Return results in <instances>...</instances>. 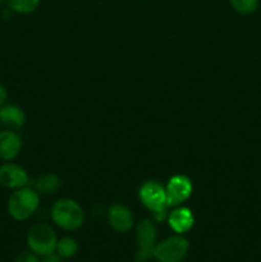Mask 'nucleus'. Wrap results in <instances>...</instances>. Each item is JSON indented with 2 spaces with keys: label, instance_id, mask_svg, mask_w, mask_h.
<instances>
[{
  "label": "nucleus",
  "instance_id": "1",
  "mask_svg": "<svg viewBox=\"0 0 261 262\" xmlns=\"http://www.w3.org/2000/svg\"><path fill=\"white\" fill-rule=\"evenodd\" d=\"M38 204H40V197L37 192L23 187L13 191L8 199L7 209L12 219L17 222H25L35 214Z\"/></svg>",
  "mask_w": 261,
  "mask_h": 262
},
{
  "label": "nucleus",
  "instance_id": "2",
  "mask_svg": "<svg viewBox=\"0 0 261 262\" xmlns=\"http://www.w3.org/2000/svg\"><path fill=\"white\" fill-rule=\"evenodd\" d=\"M51 219L58 227L73 232L82 227L84 214L82 207L74 200L61 199L51 207Z\"/></svg>",
  "mask_w": 261,
  "mask_h": 262
},
{
  "label": "nucleus",
  "instance_id": "3",
  "mask_svg": "<svg viewBox=\"0 0 261 262\" xmlns=\"http://www.w3.org/2000/svg\"><path fill=\"white\" fill-rule=\"evenodd\" d=\"M140 200L143 206L147 207L154 215L156 222H163L166 217V192L161 184L158 182L148 181L141 186Z\"/></svg>",
  "mask_w": 261,
  "mask_h": 262
},
{
  "label": "nucleus",
  "instance_id": "4",
  "mask_svg": "<svg viewBox=\"0 0 261 262\" xmlns=\"http://www.w3.org/2000/svg\"><path fill=\"white\" fill-rule=\"evenodd\" d=\"M56 238L55 232L51 227L46 224H36L28 230L27 233V245L31 252L37 256L53 255L55 252Z\"/></svg>",
  "mask_w": 261,
  "mask_h": 262
},
{
  "label": "nucleus",
  "instance_id": "5",
  "mask_svg": "<svg viewBox=\"0 0 261 262\" xmlns=\"http://www.w3.org/2000/svg\"><path fill=\"white\" fill-rule=\"evenodd\" d=\"M189 251V242L183 235H171L155 246L154 257L158 262H182Z\"/></svg>",
  "mask_w": 261,
  "mask_h": 262
},
{
  "label": "nucleus",
  "instance_id": "6",
  "mask_svg": "<svg viewBox=\"0 0 261 262\" xmlns=\"http://www.w3.org/2000/svg\"><path fill=\"white\" fill-rule=\"evenodd\" d=\"M156 237H158V230L151 220L145 219L137 225V229H136V242H137V251H136L135 257L136 262H147L151 257H154Z\"/></svg>",
  "mask_w": 261,
  "mask_h": 262
},
{
  "label": "nucleus",
  "instance_id": "7",
  "mask_svg": "<svg viewBox=\"0 0 261 262\" xmlns=\"http://www.w3.org/2000/svg\"><path fill=\"white\" fill-rule=\"evenodd\" d=\"M192 186L191 179L183 174L174 176L173 178L169 179L168 186H166V202L168 206H178L182 202L189 199L192 194Z\"/></svg>",
  "mask_w": 261,
  "mask_h": 262
},
{
  "label": "nucleus",
  "instance_id": "8",
  "mask_svg": "<svg viewBox=\"0 0 261 262\" xmlns=\"http://www.w3.org/2000/svg\"><path fill=\"white\" fill-rule=\"evenodd\" d=\"M28 183V174L20 165L5 161L0 165V186L8 189L23 188Z\"/></svg>",
  "mask_w": 261,
  "mask_h": 262
},
{
  "label": "nucleus",
  "instance_id": "9",
  "mask_svg": "<svg viewBox=\"0 0 261 262\" xmlns=\"http://www.w3.org/2000/svg\"><path fill=\"white\" fill-rule=\"evenodd\" d=\"M107 222L115 232L125 233L132 228L133 215L124 205L114 204L107 210Z\"/></svg>",
  "mask_w": 261,
  "mask_h": 262
},
{
  "label": "nucleus",
  "instance_id": "10",
  "mask_svg": "<svg viewBox=\"0 0 261 262\" xmlns=\"http://www.w3.org/2000/svg\"><path fill=\"white\" fill-rule=\"evenodd\" d=\"M22 140L15 130H0V160L12 161L20 152Z\"/></svg>",
  "mask_w": 261,
  "mask_h": 262
},
{
  "label": "nucleus",
  "instance_id": "11",
  "mask_svg": "<svg viewBox=\"0 0 261 262\" xmlns=\"http://www.w3.org/2000/svg\"><path fill=\"white\" fill-rule=\"evenodd\" d=\"M0 123L7 129L18 130L25 125L26 114L17 105H3L0 107Z\"/></svg>",
  "mask_w": 261,
  "mask_h": 262
},
{
  "label": "nucleus",
  "instance_id": "12",
  "mask_svg": "<svg viewBox=\"0 0 261 262\" xmlns=\"http://www.w3.org/2000/svg\"><path fill=\"white\" fill-rule=\"evenodd\" d=\"M168 222L169 227L174 232L182 234V233H186L189 229H192L194 224V217L191 210L187 209V207H179V209L171 211V214L168 217Z\"/></svg>",
  "mask_w": 261,
  "mask_h": 262
},
{
  "label": "nucleus",
  "instance_id": "13",
  "mask_svg": "<svg viewBox=\"0 0 261 262\" xmlns=\"http://www.w3.org/2000/svg\"><path fill=\"white\" fill-rule=\"evenodd\" d=\"M60 188V179L55 174L42 176L36 183V192L41 194H54Z\"/></svg>",
  "mask_w": 261,
  "mask_h": 262
},
{
  "label": "nucleus",
  "instance_id": "14",
  "mask_svg": "<svg viewBox=\"0 0 261 262\" xmlns=\"http://www.w3.org/2000/svg\"><path fill=\"white\" fill-rule=\"evenodd\" d=\"M55 252L61 258H71L78 252V243L71 237H63L56 243Z\"/></svg>",
  "mask_w": 261,
  "mask_h": 262
},
{
  "label": "nucleus",
  "instance_id": "15",
  "mask_svg": "<svg viewBox=\"0 0 261 262\" xmlns=\"http://www.w3.org/2000/svg\"><path fill=\"white\" fill-rule=\"evenodd\" d=\"M41 0H7L10 10L18 14H30L35 12Z\"/></svg>",
  "mask_w": 261,
  "mask_h": 262
},
{
  "label": "nucleus",
  "instance_id": "16",
  "mask_svg": "<svg viewBox=\"0 0 261 262\" xmlns=\"http://www.w3.org/2000/svg\"><path fill=\"white\" fill-rule=\"evenodd\" d=\"M229 4L237 13L247 15L256 12L260 0H229Z\"/></svg>",
  "mask_w": 261,
  "mask_h": 262
},
{
  "label": "nucleus",
  "instance_id": "17",
  "mask_svg": "<svg viewBox=\"0 0 261 262\" xmlns=\"http://www.w3.org/2000/svg\"><path fill=\"white\" fill-rule=\"evenodd\" d=\"M15 262H40L38 260V256L35 255L33 252H23L15 258Z\"/></svg>",
  "mask_w": 261,
  "mask_h": 262
},
{
  "label": "nucleus",
  "instance_id": "18",
  "mask_svg": "<svg viewBox=\"0 0 261 262\" xmlns=\"http://www.w3.org/2000/svg\"><path fill=\"white\" fill-rule=\"evenodd\" d=\"M7 99H8V90L5 89L4 84L0 83V107L7 102Z\"/></svg>",
  "mask_w": 261,
  "mask_h": 262
},
{
  "label": "nucleus",
  "instance_id": "19",
  "mask_svg": "<svg viewBox=\"0 0 261 262\" xmlns=\"http://www.w3.org/2000/svg\"><path fill=\"white\" fill-rule=\"evenodd\" d=\"M60 256L59 255H49V256H45V258H44L42 261H40V262H61V260H60Z\"/></svg>",
  "mask_w": 261,
  "mask_h": 262
},
{
  "label": "nucleus",
  "instance_id": "20",
  "mask_svg": "<svg viewBox=\"0 0 261 262\" xmlns=\"http://www.w3.org/2000/svg\"><path fill=\"white\" fill-rule=\"evenodd\" d=\"M4 2H7V0H0V4H2V3H4Z\"/></svg>",
  "mask_w": 261,
  "mask_h": 262
},
{
  "label": "nucleus",
  "instance_id": "21",
  "mask_svg": "<svg viewBox=\"0 0 261 262\" xmlns=\"http://www.w3.org/2000/svg\"><path fill=\"white\" fill-rule=\"evenodd\" d=\"M0 128H2V123H0Z\"/></svg>",
  "mask_w": 261,
  "mask_h": 262
}]
</instances>
